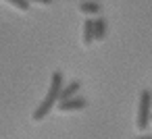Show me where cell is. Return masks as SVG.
Wrapping results in <instances>:
<instances>
[{"instance_id": "30bf717a", "label": "cell", "mask_w": 152, "mask_h": 139, "mask_svg": "<svg viewBox=\"0 0 152 139\" xmlns=\"http://www.w3.org/2000/svg\"><path fill=\"white\" fill-rule=\"evenodd\" d=\"M137 139H152V137H137Z\"/></svg>"}, {"instance_id": "ba28073f", "label": "cell", "mask_w": 152, "mask_h": 139, "mask_svg": "<svg viewBox=\"0 0 152 139\" xmlns=\"http://www.w3.org/2000/svg\"><path fill=\"white\" fill-rule=\"evenodd\" d=\"M11 7H15L17 11H29V2L27 0H7Z\"/></svg>"}, {"instance_id": "5b68a950", "label": "cell", "mask_w": 152, "mask_h": 139, "mask_svg": "<svg viewBox=\"0 0 152 139\" xmlns=\"http://www.w3.org/2000/svg\"><path fill=\"white\" fill-rule=\"evenodd\" d=\"M77 91H79V81H71L69 85H65V87H63L58 102H67V100L75 98V93H77Z\"/></svg>"}, {"instance_id": "7a4b0ae2", "label": "cell", "mask_w": 152, "mask_h": 139, "mask_svg": "<svg viewBox=\"0 0 152 139\" xmlns=\"http://www.w3.org/2000/svg\"><path fill=\"white\" fill-rule=\"evenodd\" d=\"M150 122H152V91L144 89L140 93V102H137L135 127H137V131H146Z\"/></svg>"}, {"instance_id": "52a82bcc", "label": "cell", "mask_w": 152, "mask_h": 139, "mask_svg": "<svg viewBox=\"0 0 152 139\" xmlns=\"http://www.w3.org/2000/svg\"><path fill=\"white\" fill-rule=\"evenodd\" d=\"M79 11H81L83 15H98V13L102 11V7H100L98 2H81V4H79Z\"/></svg>"}, {"instance_id": "6da1fadb", "label": "cell", "mask_w": 152, "mask_h": 139, "mask_svg": "<svg viewBox=\"0 0 152 139\" xmlns=\"http://www.w3.org/2000/svg\"><path fill=\"white\" fill-rule=\"evenodd\" d=\"M63 75L56 71V73H52V79H50V89H48V96L44 98V102L36 108V112H34V120H42L50 110H52V106L56 104V100L61 98V91H63Z\"/></svg>"}, {"instance_id": "8992f818", "label": "cell", "mask_w": 152, "mask_h": 139, "mask_svg": "<svg viewBox=\"0 0 152 139\" xmlns=\"http://www.w3.org/2000/svg\"><path fill=\"white\" fill-rule=\"evenodd\" d=\"M104 35H106V21L102 17H98V19H94V40L102 42Z\"/></svg>"}, {"instance_id": "9c48e42d", "label": "cell", "mask_w": 152, "mask_h": 139, "mask_svg": "<svg viewBox=\"0 0 152 139\" xmlns=\"http://www.w3.org/2000/svg\"><path fill=\"white\" fill-rule=\"evenodd\" d=\"M27 2H29V0H27ZM31 2H40V4H50L52 0H31Z\"/></svg>"}, {"instance_id": "3957f363", "label": "cell", "mask_w": 152, "mask_h": 139, "mask_svg": "<svg viewBox=\"0 0 152 139\" xmlns=\"http://www.w3.org/2000/svg\"><path fill=\"white\" fill-rule=\"evenodd\" d=\"M88 106V102L83 100V98H71V100H67V102H58V110L61 112H77V110H83Z\"/></svg>"}, {"instance_id": "277c9868", "label": "cell", "mask_w": 152, "mask_h": 139, "mask_svg": "<svg viewBox=\"0 0 152 139\" xmlns=\"http://www.w3.org/2000/svg\"><path fill=\"white\" fill-rule=\"evenodd\" d=\"M81 40H83V46H92V42H96L94 40V19H86L83 21Z\"/></svg>"}]
</instances>
